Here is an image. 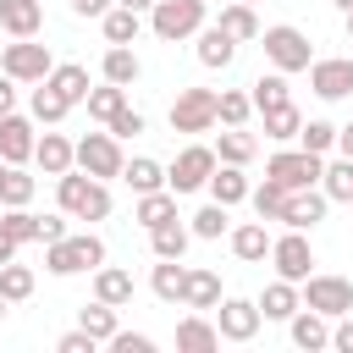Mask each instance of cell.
Wrapping results in <instances>:
<instances>
[{"label": "cell", "mask_w": 353, "mask_h": 353, "mask_svg": "<svg viewBox=\"0 0 353 353\" xmlns=\"http://www.w3.org/2000/svg\"><path fill=\"white\" fill-rule=\"evenodd\" d=\"M55 204L66 210V221H105L110 215V188L72 165V171L55 176Z\"/></svg>", "instance_id": "obj_1"}, {"label": "cell", "mask_w": 353, "mask_h": 353, "mask_svg": "<svg viewBox=\"0 0 353 353\" xmlns=\"http://www.w3.org/2000/svg\"><path fill=\"white\" fill-rule=\"evenodd\" d=\"M94 265H105V243H99L94 232L44 243V270H50V276H77V270H94Z\"/></svg>", "instance_id": "obj_2"}, {"label": "cell", "mask_w": 353, "mask_h": 353, "mask_svg": "<svg viewBox=\"0 0 353 353\" xmlns=\"http://www.w3.org/2000/svg\"><path fill=\"white\" fill-rule=\"evenodd\" d=\"M259 39H265V61H270L276 72H309L314 44H309V33H303V28L276 22V28H259Z\"/></svg>", "instance_id": "obj_3"}, {"label": "cell", "mask_w": 353, "mask_h": 353, "mask_svg": "<svg viewBox=\"0 0 353 353\" xmlns=\"http://www.w3.org/2000/svg\"><path fill=\"white\" fill-rule=\"evenodd\" d=\"M204 0H154L149 6V28H154V39H165V44H182V39H193L199 28H204Z\"/></svg>", "instance_id": "obj_4"}, {"label": "cell", "mask_w": 353, "mask_h": 353, "mask_svg": "<svg viewBox=\"0 0 353 353\" xmlns=\"http://www.w3.org/2000/svg\"><path fill=\"white\" fill-rule=\"evenodd\" d=\"M72 165L88 171V176H99V182L121 176V165H127L121 138H116V132H88V138H77V143H72Z\"/></svg>", "instance_id": "obj_5"}, {"label": "cell", "mask_w": 353, "mask_h": 353, "mask_svg": "<svg viewBox=\"0 0 353 353\" xmlns=\"http://www.w3.org/2000/svg\"><path fill=\"white\" fill-rule=\"evenodd\" d=\"M298 292H303V303H309L314 314H325V320L353 314V281H347V276H320V270H309V276L298 281Z\"/></svg>", "instance_id": "obj_6"}, {"label": "cell", "mask_w": 353, "mask_h": 353, "mask_svg": "<svg viewBox=\"0 0 353 353\" xmlns=\"http://www.w3.org/2000/svg\"><path fill=\"white\" fill-rule=\"evenodd\" d=\"M320 171H325V154H309V149H276L265 160V176H276L287 193L292 188H320Z\"/></svg>", "instance_id": "obj_7"}, {"label": "cell", "mask_w": 353, "mask_h": 353, "mask_svg": "<svg viewBox=\"0 0 353 353\" xmlns=\"http://www.w3.org/2000/svg\"><path fill=\"white\" fill-rule=\"evenodd\" d=\"M50 66H55L50 44H33V39H11V44L0 50V72H6V77H17V83H44V77H50Z\"/></svg>", "instance_id": "obj_8"}, {"label": "cell", "mask_w": 353, "mask_h": 353, "mask_svg": "<svg viewBox=\"0 0 353 353\" xmlns=\"http://www.w3.org/2000/svg\"><path fill=\"white\" fill-rule=\"evenodd\" d=\"M210 171H215V149L210 143H188L171 165H165V188L182 199V193H199L204 182H210Z\"/></svg>", "instance_id": "obj_9"}, {"label": "cell", "mask_w": 353, "mask_h": 353, "mask_svg": "<svg viewBox=\"0 0 353 353\" xmlns=\"http://www.w3.org/2000/svg\"><path fill=\"white\" fill-rule=\"evenodd\" d=\"M215 127V88H182L171 99V132H210Z\"/></svg>", "instance_id": "obj_10"}, {"label": "cell", "mask_w": 353, "mask_h": 353, "mask_svg": "<svg viewBox=\"0 0 353 353\" xmlns=\"http://www.w3.org/2000/svg\"><path fill=\"white\" fill-rule=\"evenodd\" d=\"M270 265H276V276L281 281H303L309 270H314V248H309V237L303 232H281V237H270Z\"/></svg>", "instance_id": "obj_11"}, {"label": "cell", "mask_w": 353, "mask_h": 353, "mask_svg": "<svg viewBox=\"0 0 353 353\" xmlns=\"http://www.w3.org/2000/svg\"><path fill=\"white\" fill-rule=\"evenodd\" d=\"M259 303L254 298H221L215 303V331H221V342H254L259 336Z\"/></svg>", "instance_id": "obj_12"}, {"label": "cell", "mask_w": 353, "mask_h": 353, "mask_svg": "<svg viewBox=\"0 0 353 353\" xmlns=\"http://www.w3.org/2000/svg\"><path fill=\"white\" fill-rule=\"evenodd\" d=\"M309 88L320 99H347L353 94V55H314L309 61Z\"/></svg>", "instance_id": "obj_13"}, {"label": "cell", "mask_w": 353, "mask_h": 353, "mask_svg": "<svg viewBox=\"0 0 353 353\" xmlns=\"http://www.w3.org/2000/svg\"><path fill=\"white\" fill-rule=\"evenodd\" d=\"M325 210H331V199H325L320 188H292V193H287V204H281V226L309 232V226H320V221H325Z\"/></svg>", "instance_id": "obj_14"}, {"label": "cell", "mask_w": 353, "mask_h": 353, "mask_svg": "<svg viewBox=\"0 0 353 353\" xmlns=\"http://www.w3.org/2000/svg\"><path fill=\"white\" fill-rule=\"evenodd\" d=\"M33 138H39V132H33V121H28V116H17V110H11V116H0V160H6V165L33 160Z\"/></svg>", "instance_id": "obj_15"}, {"label": "cell", "mask_w": 353, "mask_h": 353, "mask_svg": "<svg viewBox=\"0 0 353 353\" xmlns=\"http://www.w3.org/2000/svg\"><path fill=\"white\" fill-rule=\"evenodd\" d=\"M215 303H221V276H215V270H204V265H188V281H182V309L210 314Z\"/></svg>", "instance_id": "obj_16"}, {"label": "cell", "mask_w": 353, "mask_h": 353, "mask_svg": "<svg viewBox=\"0 0 353 353\" xmlns=\"http://www.w3.org/2000/svg\"><path fill=\"white\" fill-rule=\"evenodd\" d=\"M287 325H292V342H298L303 353H320V347H331V320H325V314H314L309 303H298Z\"/></svg>", "instance_id": "obj_17"}, {"label": "cell", "mask_w": 353, "mask_h": 353, "mask_svg": "<svg viewBox=\"0 0 353 353\" xmlns=\"http://www.w3.org/2000/svg\"><path fill=\"white\" fill-rule=\"evenodd\" d=\"M0 28H6L11 39H39L44 6H39V0H0Z\"/></svg>", "instance_id": "obj_18"}, {"label": "cell", "mask_w": 353, "mask_h": 353, "mask_svg": "<svg viewBox=\"0 0 353 353\" xmlns=\"http://www.w3.org/2000/svg\"><path fill=\"white\" fill-rule=\"evenodd\" d=\"M132 270H121V265H94V298L99 303H116V309H127L132 303Z\"/></svg>", "instance_id": "obj_19"}, {"label": "cell", "mask_w": 353, "mask_h": 353, "mask_svg": "<svg viewBox=\"0 0 353 353\" xmlns=\"http://www.w3.org/2000/svg\"><path fill=\"white\" fill-rule=\"evenodd\" d=\"M176 347H182V353H215V347H221L215 320H204L199 309H193V314H182V320H176Z\"/></svg>", "instance_id": "obj_20"}, {"label": "cell", "mask_w": 353, "mask_h": 353, "mask_svg": "<svg viewBox=\"0 0 353 353\" xmlns=\"http://www.w3.org/2000/svg\"><path fill=\"white\" fill-rule=\"evenodd\" d=\"M33 165H39L44 176L72 171V138H66V132H44V138H33Z\"/></svg>", "instance_id": "obj_21"}, {"label": "cell", "mask_w": 353, "mask_h": 353, "mask_svg": "<svg viewBox=\"0 0 353 353\" xmlns=\"http://www.w3.org/2000/svg\"><path fill=\"white\" fill-rule=\"evenodd\" d=\"M204 188H210V199H215V204H226V210L248 199V176H243V165H226V160H215V171H210V182H204Z\"/></svg>", "instance_id": "obj_22"}, {"label": "cell", "mask_w": 353, "mask_h": 353, "mask_svg": "<svg viewBox=\"0 0 353 353\" xmlns=\"http://www.w3.org/2000/svg\"><path fill=\"white\" fill-rule=\"evenodd\" d=\"M232 61H237V39H232V33H221V28H199V66L226 72Z\"/></svg>", "instance_id": "obj_23"}, {"label": "cell", "mask_w": 353, "mask_h": 353, "mask_svg": "<svg viewBox=\"0 0 353 353\" xmlns=\"http://www.w3.org/2000/svg\"><path fill=\"white\" fill-rule=\"evenodd\" d=\"M232 254H237L243 265L270 259V232H265V221H243V226H232Z\"/></svg>", "instance_id": "obj_24"}, {"label": "cell", "mask_w": 353, "mask_h": 353, "mask_svg": "<svg viewBox=\"0 0 353 353\" xmlns=\"http://www.w3.org/2000/svg\"><path fill=\"white\" fill-rule=\"evenodd\" d=\"M254 303H259V314H265V320H292V309L303 303V292H298V281H281V276H276Z\"/></svg>", "instance_id": "obj_25"}, {"label": "cell", "mask_w": 353, "mask_h": 353, "mask_svg": "<svg viewBox=\"0 0 353 353\" xmlns=\"http://www.w3.org/2000/svg\"><path fill=\"white\" fill-rule=\"evenodd\" d=\"M221 33H232L237 44H248V39H259V17H254V6L248 0H221V22H215Z\"/></svg>", "instance_id": "obj_26"}, {"label": "cell", "mask_w": 353, "mask_h": 353, "mask_svg": "<svg viewBox=\"0 0 353 353\" xmlns=\"http://www.w3.org/2000/svg\"><path fill=\"white\" fill-rule=\"evenodd\" d=\"M138 72H143V61L132 55V44H110L105 61H99V77H105V83H121V88H132Z\"/></svg>", "instance_id": "obj_27"}, {"label": "cell", "mask_w": 353, "mask_h": 353, "mask_svg": "<svg viewBox=\"0 0 353 353\" xmlns=\"http://www.w3.org/2000/svg\"><path fill=\"white\" fill-rule=\"evenodd\" d=\"M44 83H50L61 99H72V105H83V99H88V88H94V83H88V66H77V61L50 66V77H44Z\"/></svg>", "instance_id": "obj_28"}, {"label": "cell", "mask_w": 353, "mask_h": 353, "mask_svg": "<svg viewBox=\"0 0 353 353\" xmlns=\"http://www.w3.org/2000/svg\"><path fill=\"white\" fill-rule=\"evenodd\" d=\"M132 221L149 232V226H165V221H176V193L171 188H154V193H138V210H132Z\"/></svg>", "instance_id": "obj_29"}, {"label": "cell", "mask_w": 353, "mask_h": 353, "mask_svg": "<svg viewBox=\"0 0 353 353\" xmlns=\"http://www.w3.org/2000/svg\"><path fill=\"white\" fill-rule=\"evenodd\" d=\"M121 182H127L132 193H154V188H165V165L149 160V154H132V160L121 165Z\"/></svg>", "instance_id": "obj_30"}, {"label": "cell", "mask_w": 353, "mask_h": 353, "mask_svg": "<svg viewBox=\"0 0 353 353\" xmlns=\"http://www.w3.org/2000/svg\"><path fill=\"white\" fill-rule=\"evenodd\" d=\"M188 243H193V232H188L182 221L149 226V248H154V259H182V254H188Z\"/></svg>", "instance_id": "obj_31"}, {"label": "cell", "mask_w": 353, "mask_h": 353, "mask_svg": "<svg viewBox=\"0 0 353 353\" xmlns=\"http://www.w3.org/2000/svg\"><path fill=\"white\" fill-rule=\"evenodd\" d=\"M182 281H188V265H182V259H160L154 276H149V292H154L160 303H182Z\"/></svg>", "instance_id": "obj_32"}, {"label": "cell", "mask_w": 353, "mask_h": 353, "mask_svg": "<svg viewBox=\"0 0 353 353\" xmlns=\"http://www.w3.org/2000/svg\"><path fill=\"white\" fill-rule=\"evenodd\" d=\"M265 116V138L270 143H298V127H303V116H298V105L287 99V105H276V110H259Z\"/></svg>", "instance_id": "obj_33"}, {"label": "cell", "mask_w": 353, "mask_h": 353, "mask_svg": "<svg viewBox=\"0 0 353 353\" xmlns=\"http://www.w3.org/2000/svg\"><path fill=\"white\" fill-rule=\"evenodd\" d=\"M254 149H259V143H254V132H248V127H226V132L215 138V160H226V165H248V160H254Z\"/></svg>", "instance_id": "obj_34"}, {"label": "cell", "mask_w": 353, "mask_h": 353, "mask_svg": "<svg viewBox=\"0 0 353 353\" xmlns=\"http://www.w3.org/2000/svg\"><path fill=\"white\" fill-rule=\"evenodd\" d=\"M320 193H325L331 204H353V160H347V154L320 171Z\"/></svg>", "instance_id": "obj_35"}, {"label": "cell", "mask_w": 353, "mask_h": 353, "mask_svg": "<svg viewBox=\"0 0 353 353\" xmlns=\"http://www.w3.org/2000/svg\"><path fill=\"white\" fill-rule=\"evenodd\" d=\"M99 28H105V44H132V39H138V28H143V17H138V11H127V6H110V11L99 17Z\"/></svg>", "instance_id": "obj_36"}, {"label": "cell", "mask_w": 353, "mask_h": 353, "mask_svg": "<svg viewBox=\"0 0 353 353\" xmlns=\"http://www.w3.org/2000/svg\"><path fill=\"white\" fill-rule=\"evenodd\" d=\"M248 99H254V110H276V105H287L292 94H287V72H265V77H254V88H248Z\"/></svg>", "instance_id": "obj_37"}, {"label": "cell", "mask_w": 353, "mask_h": 353, "mask_svg": "<svg viewBox=\"0 0 353 353\" xmlns=\"http://www.w3.org/2000/svg\"><path fill=\"white\" fill-rule=\"evenodd\" d=\"M248 116H254V99L243 88H221L215 94V121L221 127H248Z\"/></svg>", "instance_id": "obj_38"}, {"label": "cell", "mask_w": 353, "mask_h": 353, "mask_svg": "<svg viewBox=\"0 0 353 353\" xmlns=\"http://www.w3.org/2000/svg\"><path fill=\"white\" fill-rule=\"evenodd\" d=\"M77 325H83L94 342H110V336H116V303H99V298L83 303V309H77Z\"/></svg>", "instance_id": "obj_39"}, {"label": "cell", "mask_w": 353, "mask_h": 353, "mask_svg": "<svg viewBox=\"0 0 353 353\" xmlns=\"http://www.w3.org/2000/svg\"><path fill=\"white\" fill-rule=\"evenodd\" d=\"M248 204H254V215H259V221H281V204H287V188H281L276 176H265L259 188H248Z\"/></svg>", "instance_id": "obj_40"}, {"label": "cell", "mask_w": 353, "mask_h": 353, "mask_svg": "<svg viewBox=\"0 0 353 353\" xmlns=\"http://www.w3.org/2000/svg\"><path fill=\"white\" fill-rule=\"evenodd\" d=\"M0 298H6V303L33 298V270H28L22 259H6V265H0Z\"/></svg>", "instance_id": "obj_41"}, {"label": "cell", "mask_w": 353, "mask_h": 353, "mask_svg": "<svg viewBox=\"0 0 353 353\" xmlns=\"http://www.w3.org/2000/svg\"><path fill=\"white\" fill-rule=\"evenodd\" d=\"M83 105H88V116H94V121H110V116L127 105V88H121V83H99V88H88V99H83Z\"/></svg>", "instance_id": "obj_42"}, {"label": "cell", "mask_w": 353, "mask_h": 353, "mask_svg": "<svg viewBox=\"0 0 353 353\" xmlns=\"http://www.w3.org/2000/svg\"><path fill=\"white\" fill-rule=\"evenodd\" d=\"M188 232H193V237H204V243L226 237V232H232V215H226V204H215V199H210V204L193 215V226H188Z\"/></svg>", "instance_id": "obj_43"}, {"label": "cell", "mask_w": 353, "mask_h": 353, "mask_svg": "<svg viewBox=\"0 0 353 353\" xmlns=\"http://www.w3.org/2000/svg\"><path fill=\"white\" fill-rule=\"evenodd\" d=\"M0 232H6V237H17V243H39V215H33L28 204H6Z\"/></svg>", "instance_id": "obj_44"}, {"label": "cell", "mask_w": 353, "mask_h": 353, "mask_svg": "<svg viewBox=\"0 0 353 353\" xmlns=\"http://www.w3.org/2000/svg\"><path fill=\"white\" fill-rule=\"evenodd\" d=\"M66 110H72V99H61L50 83H39V88H33V121L55 127V121H66Z\"/></svg>", "instance_id": "obj_45"}, {"label": "cell", "mask_w": 353, "mask_h": 353, "mask_svg": "<svg viewBox=\"0 0 353 353\" xmlns=\"http://www.w3.org/2000/svg\"><path fill=\"white\" fill-rule=\"evenodd\" d=\"M6 204H33V176L22 165H6V176H0V210Z\"/></svg>", "instance_id": "obj_46"}, {"label": "cell", "mask_w": 353, "mask_h": 353, "mask_svg": "<svg viewBox=\"0 0 353 353\" xmlns=\"http://www.w3.org/2000/svg\"><path fill=\"white\" fill-rule=\"evenodd\" d=\"M298 149H309V154L336 149V127H331V121H320V116H314V121H303V127H298Z\"/></svg>", "instance_id": "obj_47"}, {"label": "cell", "mask_w": 353, "mask_h": 353, "mask_svg": "<svg viewBox=\"0 0 353 353\" xmlns=\"http://www.w3.org/2000/svg\"><path fill=\"white\" fill-rule=\"evenodd\" d=\"M110 353H154V336H143V331H121L116 325V336L105 342Z\"/></svg>", "instance_id": "obj_48"}, {"label": "cell", "mask_w": 353, "mask_h": 353, "mask_svg": "<svg viewBox=\"0 0 353 353\" xmlns=\"http://www.w3.org/2000/svg\"><path fill=\"white\" fill-rule=\"evenodd\" d=\"M105 127H110L116 138H138V132H143V110H132V105H121V110H116V116H110Z\"/></svg>", "instance_id": "obj_49"}, {"label": "cell", "mask_w": 353, "mask_h": 353, "mask_svg": "<svg viewBox=\"0 0 353 353\" xmlns=\"http://www.w3.org/2000/svg\"><path fill=\"white\" fill-rule=\"evenodd\" d=\"M94 347H99V342H94L83 325H77V331H66V336L55 342V353H94Z\"/></svg>", "instance_id": "obj_50"}, {"label": "cell", "mask_w": 353, "mask_h": 353, "mask_svg": "<svg viewBox=\"0 0 353 353\" xmlns=\"http://www.w3.org/2000/svg\"><path fill=\"white\" fill-rule=\"evenodd\" d=\"M331 347H336V353H353V314H336V325H331Z\"/></svg>", "instance_id": "obj_51"}, {"label": "cell", "mask_w": 353, "mask_h": 353, "mask_svg": "<svg viewBox=\"0 0 353 353\" xmlns=\"http://www.w3.org/2000/svg\"><path fill=\"white\" fill-rule=\"evenodd\" d=\"M55 237H66V210L61 215H39V243H55Z\"/></svg>", "instance_id": "obj_52"}, {"label": "cell", "mask_w": 353, "mask_h": 353, "mask_svg": "<svg viewBox=\"0 0 353 353\" xmlns=\"http://www.w3.org/2000/svg\"><path fill=\"white\" fill-rule=\"evenodd\" d=\"M11 110H17V77L0 72V116H11Z\"/></svg>", "instance_id": "obj_53"}, {"label": "cell", "mask_w": 353, "mask_h": 353, "mask_svg": "<svg viewBox=\"0 0 353 353\" xmlns=\"http://www.w3.org/2000/svg\"><path fill=\"white\" fill-rule=\"evenodd\" d=\"M110 6H116V0H72V11H77V17H105Z\"/></svg>", "instance_id": "obj_54"}, {"label": "cell", "mask_w": 353, "mask_h": 353, "mask_svg": "<svg viewBox=\"0 0 353 353\" xmlns=\"http://www.w3.org/2000/svg\"><path fill=\"white\" fill-rule=\"evenodd\" d=\"M336 154H347V160H353V121H347V127H336Z\"/></svg>", "instance_id": "obj_55"}, {"label": "cell", "mask_w": 353, "mask_h": 353, "mask_svg": "<svg viewBox=\"0 0 353 353\" xmlns=\"http://www.w3.org/2000/svg\"><path fill=\"white\" fill-rule=\"evenodd\" d=\"M17 248H22V243H17V237H6V232H0V265H6V259H17Z\"/></svg>", "instance_id": "obj_56"}, {"label": "cell", "mask_w": 353, "mask_h": 353, "mask_svg": "<svg viewBox=\"0 0 353 353\" xmlns=\"http://www.w3.org/2000/svg\"><path fill=\"white\" fill-rule=\"evenodd\" d=\"M116 6H127V11H138V17H143V11L154 6V0H116Z\"/></svg>", "instance_id": "obj_57"}, {"label": "cell", "mask_w": 353, "mask_h": 353, "mask_svg": "<svg viewBox=\"0 0 353 353\" xmlns=\"http://www.w3.org/2000/svg\"><path fill=\"white\" fill-rule=\"evenodd\" d=\"M347 39H353V6H347Z\"/></svg>", "instance_id": "obj_58"}, {"label": "cell", "mask_w": 353, "mask_h": 353, "mask_svg": "<svg viewBox=\"0 0 353 353\" xmlns=\"http://www.w3.org/2000/svg\"><path fill=\"white\" fill-rule=\"evenodd\" d=\"M331 6H342V11H347V6H353V0H331Z\"/></svg>", "instance_id": "obj_59"}, {"label": "cell", "mask_w": 353, "mask_h": 353, "mask_svg": "<svg viewBox=\"0 0 353 353\" xmlns=\"http://www.w3.org/2000/svg\"><path fill=\"white\" fill-rule=\"evenodd\" d=\"M6 309H11V303H6V298H0V320H6Z\"/></svg>", "instance_id": "obj_60"}, {"label": "cell", "mask_w": 353, "mask_h": 353, "mask_svg": "<svg viewBox=\"0 0 353 353\" xmlns=\"http://www.w3.org/2000/svg\"><path fill=\"white\" fill-rule=\"evenodd\" d=\"M0 176H6V160H0Z\"/></svg>", "instance_id": "obj_61"}, {"label": "cell", "mask_w": 353, "mask_h": 353, "mask_svg": "<svg viewBox=\"0 0 353 353\" xmlns=\"http://www.w3.org/2000/svg\"><path fill=\"white\" fill-rule=\"evenodd\" d=\"M248 6H259V0H248Z\"/></svg>", "instance_id": "obj_62"}, {"label": "cell", "mask_w": 353, "mask_h": 353, "mask_svg": "<svg viewBox=\"0 0 353 353\" xmlns=\"http://www.w3.org/2000/svg\"><path fill=\"white\" fill-rule=\"evenodd\" d=\"M204 6H210V0H204Z\"/></svg>", "instance_id": "obj_63"}]
</instances>
